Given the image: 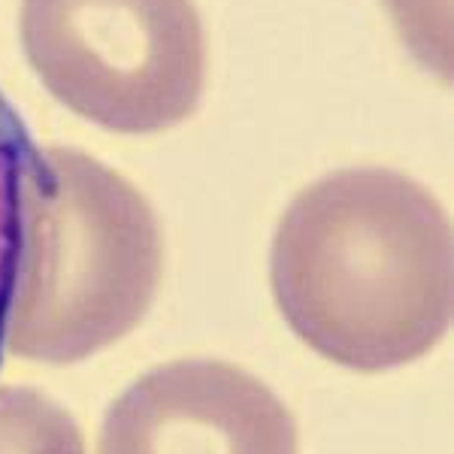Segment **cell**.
I'll list each match as a JSON object with an SVG mask.
<instances>
[{
    "label": "cell",
    "mask_w": 454,
    "mask_h": 454,
    "mask_svg": "<svg viewBox=\"0 0 454 454\" xmlns=\"http://www.w3.org/2000/svg\"><path fill=\"white\" fill-rule=\"evenodd\" d=\"M270 285L315 355L355 372L403 367L451 325V222L409 176L336 170L282 215Z\"/></svg>",
    "instance_id": "cell-1"
},
{
    "label": "cell",
    "mask_w": 454,
    "mask_h": 454,
    "mask_svg": "<svg viewBox=\"0 0 454 454\" xmlns=\"http://www.w3.org/2000/svg\"><path fill=\"white\" fill-rule=\"evenodd\" d=\"M164 270L155 209L79 149H40L21 192L4 348L76 364L145 318Z\"/></svg>",
    "instance_id": "cell-2"
},
{
    "label": "cell",
    "mask_w": 454,
    "mask_h": 454,
    "mask_svg": "<svg viewBox=\"0 0 454 454\" xmlns=\"http://www.w3.org/2000/svg\"><path fill=\"white\" fill-rule=\"evenodd\" d=\"M19 34L49 94L115 134H160L200 104L194 0H21Z\"/></svg>",
    "instance_id": "cell-3"
},
{
    "label": "cell",
    "mask_w": 454,
    "mask_h": 454,
    "mask_svg": "<svg viewBox=\"0 0 454 454\" xmlns=\"http://www.w3.org/2000/svg\"><path fill=\"white\" fill-rule=\"evenodd\" d=\"M98 454H300L297 421L227 361H173L109 406Z\"/></svg>",
    "instance_id": "cell-4"
},
{
    "label": "cell",
    "mask_w": 454,
    "mask_h": 454,
    "mask_svg": "<svg viewBox=\"0 0 454 454\" xmlns=\"http://www.w3.org/2000/svg\"><path fill=\"white\" fill-rule=\"evenodd\" d=\"M36 155H40V145L31 140L16 106L0 91V355H4L6 309H10L12 270H16L19 252L21 192Z\"/></svg>",
    "instance_id": "cell-5"
},
{
    "label": "cell",
    "mask_w": 454,
    "mask_h": 454,
    "mask_svg": "<svg viewBox=\"0 0 454 454\" xmlns=\"http://www.w3.org/2000/svg\"><path fill=\"white\" fill-rule=\"evenodd\" d=\"M0 454H85V436L40 391L0 385Z\"/></svg>",
    "instance_id": "cell-6"
},
{
    "label": "cell",
    "mask_w": 454,
    "mask_h": 454,
    "mask_svg": "<svg viewBox=\"0 0 454 454\" xmlns=\"http://www.w3.org/2000/svg\"><path fill=\"white\" fill-rule=\"evenodd\" d=\"M387 6L412 52L449 79V0H387Z\"/></svg>",
    "instance_id": "cell-7"
}]
</instances>
